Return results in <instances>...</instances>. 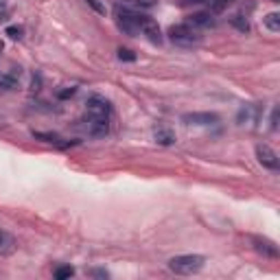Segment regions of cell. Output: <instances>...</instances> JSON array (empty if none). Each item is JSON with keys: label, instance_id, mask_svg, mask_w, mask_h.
<instances>
[{"label": "cell", "instance_id": "obj_27", "mask_svg": "<svg viewBox=\"0 0 280 280\" xmlns=\"http://www.w3.org/2000/svg\"><path fill=\"white\" fill-rule=\"evenodd\" d=\"M0 51H3V42H0Z\"/></svg>", "mask_w": 280, "mask_h": 280}, {"label": "cell", "instance_id": "obj_15", "mask_svg": "<svg viewBox=\"0 0 280 280\" xmlns=\"http://www.w3.org/2000/svg\"><path fill=\"white\" fill-rule=\"evenodd\" d=\"M18 85V77L11 72H0V88L5 90H13Z\"/></svg>", "mask_w": 280, "mask_h": 280}, {"label": "cell", "instance_id": "obj_8", "mask_svg": "<svg viewBox=\"0 0 280 280\" xmlns=\"http://www.w3.org/2000/svg\"><path fill=\"white\" fill-rule=\"evenodd\" d=\"M182 123L195 125V127H208V125L219 123V114H215V112H189V114H182Z\"/></svg>", "mask_w": 280, "mask_h": 280}, {"label": "cell", "instance_id": "obj_19", "mask_svg": "<svg viewBox=\"0 0 280 280\" xmlns=\"http://www.w3.org/2000/svg\"><path fill=\"white\" fill-rule=\"evenodd\" d=\"M118 59L121 62H136V53L129 49H118Z\"/></svg>", "mask_w": 280, "mask_h": 280}, {"label": "cell", "instance_id": "obj_3", "mask_svg": "<svg viewBox=\"0 0 280 280\" xmlns=\"http://www.w3.org/2000/svg\"><path fill=\"white\" fill-rule=\"evenodd\" d=\"M140 16H143V13H136V11L127 9V7H121V5H118L116 9H114L116 26L125 33V35H131V37H136L138 33H140V29H138Z\"/></svg>", "mask_w": 280, "mask_h": 280}, {"label": "cell", "instance_id": "obj_25", "mask_svg": "<svg viewBox=\"0 0 280 280\" xmlns=\"http://www.w3.org/2000/svg\"><path fill=\"white\" fill-rule=\"evenodd\" d=\"M271 129H278V108H274V112H271V125H269Z\"/></svg>", "mask_w": 280, "mask_h": 280}, {"label": "cell", "instance_id": "obj_12", "mask_svg": "<svg viewBox=\"0 0 280 280\" xmlns=\"http://www.w3.org/2000/svg\"><path fill=\"white\" fill-rule=\"evenodd\" d=\"M153 140L162 147H171V145H175L177 136H175V131L169 127H158V129H153Z\"/></svg>", "mask_w": 280, "mask_h": 280}, {"label": "cell", "instance_id": "obj_22", "mask_svg": "<svg viewBox=\"0 0 280 280\" xmlns=\"http://www.w3.org/2000/svg\"><path fill=\"white\" fill-rule=\"evenodd\" d=\"M75 95H77V88H66V90H59L57 92L59 99H70V97H75Z\"/></svg>", "mask_w": 280, "mask_h": 280}, {"label": "cell", "instance_id": "obj_18", "mask_svg": "<svg viewBox=\"0 0 280 280\" xmlns=\"http://www.w3.org/2000/svg\"><path fill=\"white\" fill-rule=\"evenodd\" d=\"M53 276H55L57 280H66V278H72V276H75V269H72L70 265H62V267L55 269V274H53Z\"/></svg>", "mask_w": 280, "mask_h": 280}, {"label": "cell", "instance_id": "obj_4", "mask_svg": "<svg viewBox=\"0 0 280 280\" xmlns=\"http://www.w3.org/2000/svg\"><path fill=\"white\" fill-rule=\"evenodd\" d=\"M79 127L90 138H105L110 134V118H97V116L85 114L83 121H79Z\"/></svg>", "mask_w": 280, "mask_h": 280}, {"label": "cell", "instance_id": "obj_16", "mask_svg": "<svg viewBox=\"0 0 280 280\" xmlns=\"http://www.w3.org/2000/svg\"><path fill=\"white\" fill-rule=\"evenodd\" d=\"M230 22H232V26H235V29H239L241 33H248L250 31V22L241 16V13H237L235 18H230Z\"/></svg>", "mask_w": 280, "mask_h": 280}, {"label": "cell", "instance_id": "obj_21", "mask_svg": "<svg viewBox=\"0 0 280 280\" xmlns=\"http://www.w3.org/2000/svg\"><path fill=\"white\" fill-rule=\"evenodd\" d=\"M125 3L136 5V7H143V9H151V7L156 5V0H125Z\"/></svg>", "mask_w": 280, "mask_h": 280}, {"label": "cell", "instance_id": "obj_24", "mask_svg": "<svg viewBox=\"0 0 280 280\" xmlns=\"http://www.w3.org/2000/svg\"><path fill=\"white\" fill-rule=\"evenodd\" d=\"M88 274H90V276H97V278H108V276H110L105 269H90Z\"/></svg>", "mask_w": 280, "mask_h": 280}, {"label": "cell", "instance_id": "obj_2", "mask_svg": "<svg viewBox=\"0 0 280 280\" xmlns=\"http://www.w3.org/2000/svg\"><path fill=\"white\" fill-rule=\"evenodd\" d=\"M166 35L175 46H182V49H193V46H197L202 42V35H199V31L195 26H191L189 22L186 24H173L169 26V31H166Z\"/></svg>", "mask_w": 280, "mask_h": 280}, {"label": "cell", "instance_id": "obj_28", "mask_svg": "<svg viewBox=\"0 0 280 280\" xmlns=\"http://www.w3.org/2000/svg\"><path fill=\"white\" fill-rule=\"evenodd\" d=\"M271 3H278V0H271Z\"/></svg>", "mask_w": 280, "mask_h": 280}, {"label": "cell", "instance_id": "obj_26", "mask_svg": "<svg viewBox=\"0 0 280 280\" xmlns=\"http://www.w3.org/2000/svg\"><path fill=\"white\" fill-rule=\"evenodd\" d=\"M202 3H208V0H184V5H202Z\"/></svg>", "mask_w": 280, "mask_h": 280}, {"label": "cell", "instance_id": "obj_17", "mask_svg": "<svg viewBox=\"0 0 280 280\" xmlns=\"http://www.w3.org/2000/svg\"><path fill=\"white\" fill-rule=\"evenodd\" d=\"M210 3V9H212V13H221V11H225L228 7L235 3V0H208Z\"/></svg>", "mask_w": 280, "mask_h": 280}, {"label": "cell", "instance_id": "obj_10", "mask_svg": "<svg viewBox=\"0 0 280 280\" xmlns=\"http://www.w3.org/2000/svg\"><path fill=\"white\" fill-rule=\"evenodd\" d=\"M16 248H18L16 237L11 232H7L5 228H0V256H11Z\"/></svg>", "mask_w": 280, "mask_h": 280}, {"label": "cell", "instance_id": "obj_11", "mask_svg": "<svg viewBox=\"0 0 280 280\" xmlns=\"http://www.w3.org/2000/svg\"><path fill=\"white\" fill-rule=\"evenodd\" d=\"M189 24L195 26V29H208V26H215V18H212L210 11H197L189 16Z\"/></svg>", "mask_w": 280, "mask_h": 280}, {"label": "cell", "instance_id": "obj_6", "mask_svg": "<svg viewBox=\"0 0 280 280\" xmlns=\"http://www.w3.org/2000/svg\"><path fill=\"white\" fill-rule=\"evenodd\" d=\"M138 29H140V33L149 39L151 44H156V46H160L162 44V31H160V26H158V22L153 18H149V16H140V22H138Z\"/></svg>", "mask_w": 280, "mask_h": 280}, {"label": "cell", "instance_id": "obj_5", "mask_svg": "<svg viewBox=\"0 0 280 280\" xmlns=\"http://www.w3.org/2000/svg\"><path fill=\"white\" fill-rule=\"evenodd\" d=\"M250 241H252V248H254L263 258H269V261H278V258H280L278 245L271 241V239H267V237H256L254 235V237L250 239Z\"/></svg>", "mask_w": 280, "mask_h": 280}, {"label": "cell", "instance_id": "obj_23", "mask_svg": "<svg viewBox=\"0 0 280 280\" xmlns=\"http://www.w3.org/2000/svg\"><path fill=\"white\" fill-rule=\"evenodd\" d=\"M85 3H88L97 13H103V16H105V7H103L101 3H99V0H85Z\"/></svg>", "mask_w": 280, "mask_h": 280}, {"label": "cell", "instance_id": "obj_13", "mask_svg": "<svg viewBox=\"0 0 280 280\" xmlns=\"http://www.w3.org/2000/svg\"><path fill=\"white\" fill-rule=\"evenodd\" d=\"M263 24H265V29H267V31L280 33V13H278V11L267 13V16L263 18Z\"/></svg>", "mask_w": 280, "mask_h": 280}, {"label": "cell", "instance_id": "obj_9", "mask_svg": "<svg viewBox=\"0 0 280 280\" xmlns=\"http://www.w3.org/2000/svg\"><path fill=\"white\" fill-rule=\"evenodd\" d=\"M256 160H258V164H263L265 169H269V171H278V166H280L278 153L271 149L269 145H258L256 147Z\"/></svg>", "mask_w": 280, "mask_h": 280}, {"label": "cell", "instance_id": "obj_14", "mask_svg": "<svg viewBox=\"0 0 280 280\" xmlns=\"http://www.w3.org/2000/svg\"><path fill=\"white\" fill-rule=\"evenodd\" d=\"M33 138L42 140V143H49V145L66 147V143H62V138H59V136H55V134H42V131H33Z\"/></svg>", "mask_w": 280, "mask_h": 280}, {"label": "cell", "instance_id": "obj_20", "mask_svg": "<svg viewBox=\"0 0 280 280\" xmlns=\"http://www.w3.org/2000/svg\"><path fill=\"white\" fill-rule=\"evenodd\" d=\"M22 33H24L22 26H7V29H5V35H9L11 39H20V37H22Z\"/></svg>", "mask_w": 280, "mask_h": 280}, {"label": "cell", "instance_id": "obj_1", "mask_svg": "<svg viewBox=\"0 0 280 280\" xmlns=\"http://www.w3.org/2000/svg\"><path fill=\"white\" fill-rule=\"evenodd\" d=\"M204 265H206V258L202 254H179L169 261V269L177 276H193L197 271H202Z\"/></svg>", "mask_w": 280, "mask_h": 280}, {"label": "cell", "instance_id": "obj_7", "mask_svg": "<svg viewBox=\"0 0 280 280\" xmlns=\"http://www.w3.org/2000/svg\"><path fill=\"white\" fill-rule=\"evenodd\" d=\"M110 112H112V105L108 99L103 97H90L88 101H85V114L88 116H97V118H110Z\"/></svg>", "mask_w": 280, "mask_h": 280}]
</instances>
